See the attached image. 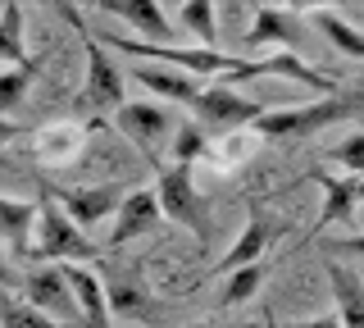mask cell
Listing matches in <instances>:
<instances>
[{"label":"cell","instance_id":"27","mask_svg":"<svg viewBox=\"0 0 364 328\" xmlns=\"http://www.w3.org/2000/svg\"><path fill=\"white\" fill-rule=\"evenodd\" d=\"M282 328H341L337 314H314V319H296V324H282Z\"/></svg>","mask_w":364,"mask_h":328},{"label":"cell","instance_id":"29","mask_svg":"<svg viewBox=\"0 0 364 328\" xmlns=\"http://www.w3.org/2000/svg\"><path fill=\"white\" fill-rule=\"evenodd\" d=\"M0 287H23V278L14 274V269H9V260L0 255Z\"/></svg>","mask_w":364,"mask_h":328},{"label":"cell","instance_id":"6","mask_svg":"<svg viewBox=\"0 0 364 328\" xmlns=\"http://www.w3.org/2000/svg\"><path fill=\"white\" fill-rule=\"evenodd\" d=\"M191 115H196L200 128H255L259 119L269 115V105H259V100H246V96H237V92H228V87H205V92L196 96V105H191Z\"/></svg>","mask_w":364,"mask_h":328},{"label":"cell","instance_id":"2","mask_svg":"<svg viewBox=\"0 0 364 328\" xmlns=\"http://www.w3.org/2000/svg\"><path fill=\"white\" fill-rule=\"evenodd\" d=\"M41 237H37V246L28 251V260L32 265H50V260H64V265H87V260H96V246L87 242V233L77 228L68 214L55 206L50 196L41 191Z\"/></svg>","mask_w":364,"mask_h":328},{"label":"cell","instance_id":"23","mask_svg":"<svg viewBox=\"0 0 364 328\" xmlns=\"http://www.w3.org/2000/svg\"><path fill=\"white\" fill-rule=\"evenodd\" d=\"M259 282H264V265H250V269L228 274V287H223V297H219V310H237V305H246L259 292Z\"/></svg>","mask_w":364,"mask_h":328},{"label":"cell","instance_id":"32","mask_svg":"<svg viewBox=\"0 0 364 328\" xmlns=\"http://www.w3.org/2000/svg\"><path fill=\"white\" fill-rule=\"evenodd\" d=\"M182 328H219V324H182ZM237 328H255V324H237Z\"/></svg>","mask_w":364,"mask_h":328},{"label":"cell","instance_id":"16","mask_svg":"<svg viewBox=\"0 0 364 328\" xmlns=\"http://www.w3.org/2000/svg\"><path fill=\"white\" fill-rule=\"evenodd\" d=\"M323 269H328V287H333V297H337L341 328H364V282H360V274H350L337 260H328Z\"/></svg>","mask_w":364,"mask_h":328},{"label":"cell","instance_id":"8","mask_svg":"<svg viewBox=\"0 0 364 328\" xmlns=\"http://www.w3.org/2000/svg\"><path fill=\"white\" fill-rule=\"evenodd\" d=\"M273 233H278V228H273V219H269V214L255 206V201H250V219H246L242 237H237V242H232V251H228V255L219 260V265L210 269V274H200L196 282H191V292H196V287H205V282H214L219 274H237V269H250V265H259V255H264V246L273 242Z\"/></svg>","mask_w":364,"mask_h":328},{"label":"cell","instance_id":"31","mask_svg":"<svg viewBox=\"0 0 364 328\" xmlns=\"http://www.w3.org/2000/svg\"><path fill=\"white\" fill-rule=\"evenodd\" d=\"M259 328H282V324H278V314H273V305H269V301L259 305Z\"/></svg>","mask_w":364,"mask_h":328},{"label":"cell","instance_id":"13","mask_svg":"<svg viewBox=\"0 0 364 328\" xmlns=\"http://www.w3.org/2000/svg\"><path fill=\"white\" fill-rule=\"evenodd\" d=\"M301 9H278V5H259L255 9V23H250L246 32V41L255 51H264V46H282V55H296V46H301Z\"/></svg>","mask_w":364,"mask_h":328},{"label":"cell","instance_id":"14","mask_svg":"<svg viewBox=\"0 0 364 328\" xmlns=\"http://www.w3.org/2000/svg\"><path fill=\"white\" fill-rule=\"evenodd\" d=\"M64 278H68V292L77 301V314H82L87 328H109V292L105 282L91 274L87 265H64Z\"/></svg>","mask_w":364,"mask_h":328},{"label":"cell","instance_id":"17","mask_svg":"<svg viewBox=\"0 0 364 328\" xmlns=\"http://www.w3.org/2000/svg\"><path fill=\"white\" fill-rule=\"evenodd\" d=\"M37 219H41L37 201H9V196H0V242H5L9 251H18V255L32 251L28 233H32V223H37Z\"/></svg>","mask_w":364,"mask_h":328},{"label":"cell","instance_id":"21","mask_svg":"<svg viewBox=\"0 0 364 328\" xmlns=\"http://www.w3.org/2000/svg\"><path fill=\"white\" fill-rule=\"evenodd\" d=\"M0 328H68V324L41 314L37 305H28V301H14L9 292H0Z\"/></svg>","mask_w":364,"mask_h":328},{"label":"cell","instance_id":"11","mask_svg":"<svg viewBox=\"0 0 364 328\" xmlns=\"http://www.w3.org/2000/svg\"><path fill=\"white\" fill-rule=\"evenodd\" d=\"M159 219H164V210H159L155 187H132L128 196H123L119 214H114V228H109V251H119V246H128V242H136V237H146V233H151Z\"/></svg>","mask_w":364,"mask_h":328},{"label":"cell","instance_id":"5","mask_svg":"<svg viewBox=\"0 0 364 328\" xmlns=\"http://www.w3.org/2000/svg\"><path fill=\"white\" fill-rule=\"evenodd\" d=\"M41 191H46V196H50L82 233L96 228V223H105V219H114V214H119V206H123V196H128L119 183H96V187H55V183H41Z\"/></svg>","mask_w":364,"mask_h":328},{"label":"cell","instance_id":"7","mask_svg":"<svg viewBox=\"0 0 364 328\" xmlns=\"http://www.w3.org/2000/svg\"><path fill=\"white\" fill-rule=\"evenodd\" d=\"M301 183H318V187H323V206H318V219L310 223V233L301 237V246L310 242V237L328 233L333 223L350 219V214H355V206L364 201V178H350V174H323V169H310Z\"/></svg>","mask_w":364,"mask_h":328},{"label":"cell","instance_id":"24","mask_svg":"<svg viewBox=\"0 0 364 328\" xmlns=\"http://www.w3.org/2000/svg\"><path fill=\"white\" fill-rule=\"evenodd\" d=\"M200 155H205V128L191 119L173 132V164H196Z\"/></svg>","mask_w":364,"mask_h":328},{"label":"cell","instance_id":"12","mask_svg":"<svg viewBox=\"0 0 364 328\" xmlns=\"http://www.w3.org/2000/svg\"><path fill=\"white\" fill-rule=\"evenodd\" d=\"M96 14L105 18H123L132 32H141V37H151L155 46H173L178 28L168 23V14L159 9V0H100Z\"/></svg>","mask_w":364,"mask_h":328},{"label":"cell","instance_id":"28","mask_svg":"<svg viewBox=\"0 0 364 328\" xmlns=\"http://www.w3.org/2000/svg\"><path fill=\"white\" fill-rule=\"evenodd\" d=\"M328 251H350V255H364V233H360V237H337V242H328Z\"/></svg>","mask_w":364,"mask_h":328},{"label":"cell","instance_id":"22","mask_svg":"<svg viewBox=\"0 0 364 328\" xmlns=\"http://www.w3.org/2000/svg\"><path fill=\"white\" fill-rule=\"evenodd\" d=\"M37 73H41V60L23 64V69H5V73H0V119H5L9 110L23 105V96H28L32 83H37Z\"/></svg>","mask_w":364,"mask_h":328},{"label":"cell","instance_id":"30","mask_svg":"<svg viewBox=\"0 0 364 328\" xmlns=\"http://www.w3.org/2000/svg\"><path fill=\"white\" fill-rule=\"evenodd\" d=\"M14 137H23V123H14V119H0V142H14Z\"/></svg>","mask_w":364,"mask_h":328},{"label":"cell","instance_id":"10","mask_svg":"<svg viewBox=\"0 0 364 328\" xmlns=\"http://www.w3.org/2000/svg\"><path fill=\"white\" fill-rule=\"evenodd\" d=\"M23 297H28V305H37L41 314H50V319H82L77 314V301H73V292H68V278H64V269H46L37 265L28 278H23Z\"/></svg>","mask_w":364,"mask_h":328},{"label":"cell","instance_id":"15","mask_svg":"<svg viewBox=\"0 0 364 328\" xmlns=\"http://www.w3.org/2000/svg\"><path fill=\"white\" fill-rule=\"evenodd\" d=\"M132 78L146 87V92H155V96H164V100H178V105H187V110L196 105V96L205 92L200 78H191V73H182V69H168V64H141Z\"/></svg>","mask_w":364,"mask_h":328},{"label":"cell","instance_id":"19","mask_svg":"<svg viewBox=\"0 0 364 328\" xmlns=\"http://www.w3.org/2000/svg\"><path fill=\"white\" fill-rule=\"evenodd\" d=\"M0 60H5L9 69L32 64L28 41H23V5H5V9H0Z\"/></svg>","mask_w":364,"mask_h":328},{"label":"cell","instance_id":"3","mask_svg":"<svg viewBox=\"0 0 364 328\" xmlns=\"http://www.w3.org/2000/svg\"><path fill=\"white\" fill-rule=\"evenodd\" d=\"M155 196H159L164 219L182 223V228H191V237H196L200 246H210V210H205V196L196 191V183H191V164H168V169H159Z\"/></svg>","mask_w":364,"mask_h":328},{"label":"cell","instance_id":"25","mask_svg":"<svg viewBox=\"0 0 364 328\" xmlns=\"http://www.w3.org/2000/svg\"><path fill=\"white\" fill-rule=\"evenodd\" d=\"M328 160L341 164L350 178H364V132H350L346 142H337L333 151H328Z\"/></svg>","mask_w":364,"mask_h":328},{"label":"cell","instance_id":"4","mask_svg":"<svg viewBox=\"0 0 364 328\" xmlns=\"http://www.w3.org/2000/svg\"><path fill=\"white\" fill-rule=\"evenodd\" d=\"M355 115V100H341V96H328V100H314V105H291V110H269L264 119L255 123V132L264 142H296V137H310V132L328 128L337 119H350Z\"/></svg>","mask_w":364,"mask_h":328},{"label":"cell","instance_id":"1","mask_svg":"<svg viewBox=\"0 0 364 328\" xmlns=\"http://www.w3.org/2000/svg\"><path fill=\"white\" fill-rule=\"evenodd\" d=\"M60 14L73 23L77 32H82V41H87V83H82V92L73 96V110H82V115H96V110H114L119 115L128 100H123V69L109 60V51L100 46V37L87 28V14L82 9H73V5H55Z\"/></svg>","mask_w":364,"mask_h":328},{"label":"cell","instance_id":"18","mask_svg":"<svg viewBox=\"0 0 364 328\" xmlns=\"http://www.w3.org/2000/svg\"><path fill=\"white\" fill-rule=\"evenodd\" d=\"M301 18H305V23H314L341 55H346V60H364V32L355 23H346L337 9H301Z\"/></svg>","mask_w":364,"mask_h":328},{"label":"cell","instance_id":"9","mask_svg":"<svg viewBox=\"0 0 364 328\" xmlns=\"http://www.w3.org/2000/svg\"><path fill=\"white\" fill-rule=\"evenodd\" d=\"M114 123H119V132L146 155H155V146L173 132V115H168L159 100H128V105L114 115Z\"/></svg>","mask_w":364,"mask_h":328},{"label":"cell","instance_id":"26","mask_svg":"<svg viewBox=\"0 0 364 328\" xmlns=\"http://www.w3.org/2000/svg\"><path fill=\"white\" fill-rule=\"evenodd\" d=\"M109 305H114V310H123V314H155V301L146 297V292H136V287H114L109 292Z\"/></svg>","mask_w":364,"mask_h":328},{"label":"cell","instance_id":"20","mask_svg":"<svg viewBox=\"0 0 364 328\" xmlns=\"http://www.w3.org/2000/svg\"><path fill=\"white\" fill-rule=\"evenodd\" d=\"M178 23L187 28L205 51H219V46H214V41H219V18H214L210 0H187V5H178Z\"/></svg>","mask_w":364,"mask_h":328}]
</instances>
